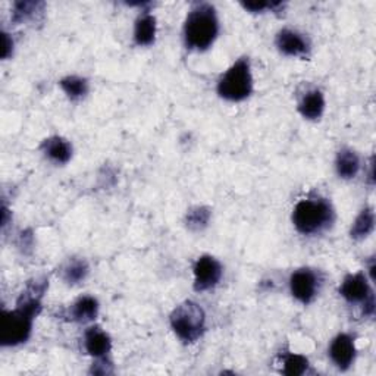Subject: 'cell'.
Listing matches in <instances>:
<instances>
[{"instance_id":"1","label":"cell","mask_w":376,"mask_h":376,"mask_svg":"<svg viewBox=\"0 0 376 376\" xmlns=\"http://www.w3.org/2000/svg\"><path fill=\"white\" fill-rule=\"evenodd\" d=\"M46 282L41 285L36 281V287L30 285L28 293L22 294L18 301V308L10 312H3L2 314V334L0 341L2 345H18L30 338L34 317L41 310L40 297L45 293Z\"/></svg>"},{"instance_id":"2","label":"cell","mask_w":376,"mask_h":376,"mask_svg":"<svg viewBox=\"0 0 376 376\" xmlns=\"http://www.w3.org/2000/svg\"><path fill=\"white\" fill-rule=\"evenodd\" d=\"M219 33V22L215 8L206 3L196 5L188 12L184 25L187 48L193 50L209 49Z\"/></svg>"},{"instance_id":"3","label":"cell","mask_w":376,"mask_h":376,"mask_svg":"<svg viewBox=\"0 0 376 376\" xmlns=\"http://www.w3.org/2000/svg\"><path fill=\"white\" fill-rule=\"evenodd\" d=\"M332 221H334V210L329 201L321 197L300 200L293 212L294 226L305 236L321 233Z\"/></svg>"},{"instance_id":"4","label":"cell","mask_w":376,"mask_h":376,"mask_svg":"<svg viewBox=\"0 0 376 376\" xmlns=\"http://www.w3.org/2000/svg\"><path fill=\"white\" fill-rule=\"evenodd\" d=\"M206 316L194 301H185L171 314V326L177 337L184 342L197 341L205 332Z\"/></svg>"},{"instance_id":"5","label":"cell","mask_w":376,"mask_h":376,"mask_svg":"<svg viewBox=\"0 0 376 376\" xmlns=\"http://www.w3.org/2000/svg\"><path fill=\"white\" fill-rule=\"evenodd\" d=\"M253 92V78L249 59L241 57L218 82V94L229 102H241Z\"/></svg>"},{"instance_id":"6","label":"cell","mask_w":376,"mask_h":376,"mask_svg":"<svg viewBox=\"0 0 376 376\" xmlns=\"http://www.w3.org/2000/svg\"><path fill=\"white\" fill-rule=\"evenodd\" d=\"M222 278V266L212 256H201L194 265V290L208 291Z\"/></svg>"},{"instance_id":"7","label":"cell","mask_w":376,"mask_h":376,"mask_svg":"<svg viewBox=\"0 0 376 376\" xmlns=\"http://www.w3.org/2000/svg\"><path fill=\"white\" fill-rule=\"evenodd\" d=\"M291 294L303 305L312 303L319 290V280L317 275L310 269H298L290 278Z\"/></svg>"},{"instance_id":"8","label":"cell","mask_w":376,"mask_h":376,"mask_svg":"<svg viewBox=\"0 0 376 376\" xmlns=\"http://www.w3.org/2000/svg\"><path fill=\"white\" fill-rule=\"evenodd\" d=\"M340 294L349 303H361V305L375 297L366 275L361 272L347 275L340 287Z\"/></svg>"},{"instance_id":"9","label":"cell","mask_w":376,"mask_h":376,"mask_svg":"<svg viewBox=\"0 0 376 376\" xmlns=\"http://www.w3.org/2000/svg\"><path fill=\"white\" fill-rule=\"evenodd\" d=\"M329 356L334 365L341 369L347 370L356 359V347L354 340L349 334H340L331 342L329 347Z\"/></svg>"},{"instance_id":"10","label":"cell","mask_w":376,"mask_h":376,"mask_svg":"<svg viewBox=\"0 0 376 376\" xmlns=\"http://www.w3.org/2000/svg\"><path fill=\"white\" fill-rule=\"evenodd\" d=\"M85 352L96 359H103L112 349L110 337L99 326H92L85 331L84 335Z\"/></svg>"},{"instance_id":"11","label":"cell","mask_w":376,"mask_h":376,"mask_svg":"<svg viewBox=\"0 0 376 376\" xmlns=\"http://www.w3.org/2000/svg\"><path fill=\"white\" fill-rule=\"evenodd\" d=\"M277 48L287 56H306L309 53L308 40L293 30H282L278 33Z\"/></svg>"},{"instance_id":"12","label":"cell","mask_w":376,"mask_h":376,"mask_svg":"<svg viewBox=\"0 0 376 376\" xmlns=\"http://www.w3.org/2000/svg\"><path fill=\"white\" fill-rule=\"evenodd\" d=\"M97 313H99V303L94 297H90V296L78 298L69 309L71 321L82 322V324L96 319Z\"/></svg>"},{"instance_id":"13","label":"cell","mask_w":376,"mask_h":376,"mask_svg":"<svg viewBox=\"0 0 376 376\" xmlns=\"http://www.w3.org/2000/svg\"><path fill=\"white\" fill-rule=\"evenodd\" d=\"M41 149L46 153V156L50 159V161L56 164H66L72 156L71 144L62 137H52V138L45 140Z\"/></svg>"},{"instance_id":"14","label":"cell","mask_w":376,"mask_h":376,"mask_svg":"<svg viewBox=\"0 0 376 376\" xmlns=\"http://www.w3.org/2000/svg\"><path fill=\"white\" fill-rule=\"evenodd\" d=\"M325 109V99L322 92L319 90H312L305 97L301 99V102L298 105V110L303 117L308 120H317L322 117Z\"/></svg>"},{"instance_id":"15","label":"cell","mask_w":376,"mask_h":376,"mask_svg":"<svg viewBox=\"0 0 376 376\" xmlns=\"http://www.w3.org/2000/svg\"><path fill=\"white\" fill-rule=\"evenodd\" d=\"M156 36V20L150 13H143L136 22L134 38L140 46H149L154 41Z\"/></svg>"},{"instance_id":"16","label":"cell","mask_w":376,"mask_h":376,"mask_svg":"<svg viewBox=\"0 0 376 376\" xmlns=\"http://www.w3.org/2000/svg\"><path fill=\"white\" fill-rule=\"evenodd\" d=\"M335 166H337L338 175L341 178H345V180L354 178L360 169L359 156L350 149H342L337 156Z\"/></svg>"},{"instance_id":"17","label":"cell","mask_w":376,"mask_h":376,"mask_svg":"<svg viewBox=\"0 0 376 376\" xmlns=\"http://www.w3.org/2000/svg\"><path fill=\"white\" fill-rule=\"evenodd\" d=\"M375 226V215L370 208L361 210L352 226V237L356 240L368 237Z\"/></svg>"},{"instance_id":"18","label":"cell","mask_w":376,"mask_h":376,"mask_svg":"<svg viewBox=\"0 0 376 376\" xmlns=\"http://www.w3.org/2000/svg\"><path fill=\"white\" fill-rule=\"evenodd\" d=\"M87 273H89V265L85 260L74 259L64 268V280L68 284H78L87 277Z\"/></svg>"},{"instance_id":"19","label":"cell","mask_w":376,"mask_h":376,"mask_svg":"<svg viewBox=\"0 0 376 376\" xmlns=\"http://www.w3.org/2000/svg\"><path fill=\"white\" fill-rule=\"evenodd\" d=\"M282 365H284L282 372L285 375H288V376H298V375H303V373H305L308 370V368H309V360L305 356L290 353V354L284 356Z\"/></svg>"},{"instance_id":"20","label":"cell","mask_w":376,"mask_h":376,"mask_svg":"<svg viewBox=\"0 0 376 376\" xmlns=\"http://www.w3.org/2000/svg\"><path fill=\"white\" fill-rule=\"evenodd\" d=\"M62 90L68 94L71 99H80L85 96L87 90H89V85H87V81L80 77H66L61 81Z\"/></svg>"},{"instance_id":"21","label":"cell","mask_w":376,"mask_h":376,"mask_svg":"<svg viewBox=\"0 0 376 376\" xmlns=\"http://www.w3.org/2000/svg\"><path fill=\"white\" fill-rule=\"evenodd\" d=\"M210 218V213L208 209L205 208H196L193 210L188 212L187 215V225L190 226V228H201V226H205L208 224Z\"/></svg>"},{"instance_id":"22","label":"cell","mask_w":376,"mask_h":376,"mask_svg":"<svg viewBox=\"0 0 376 376\" xmlns=\"http://www.w3.org/2000/svg\"><path fill=\"white\" fill-rule=\"evenodd\" d=\"M34 9H37V3H33V2L15 3V8H13V12H12V21L13 22L25 21L28 17L33 15Z\"/></svg>"},{"instance_id":"23","label":"cell","mask_w":376,"mask_h":376,"mask_svg":"<svg viewBox=\"0 0 376 376\" xmlns=\"http://www.w3.org/2000/svg\"><path fill=\"white\" fill-rule=\"evenodd\" d=\"M281 3H278V2H247V3H243V6L245 8V9H249V10H252V12H263L265 9H272V8H277V6H280Z\"/></svg>"}]
</instances>
